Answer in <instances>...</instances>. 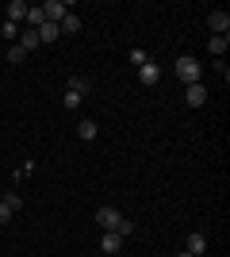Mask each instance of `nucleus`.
<instances>
[{
	"mask_svg": "<svg viewBox=\"0 0 230 257\" xmlns=\"http://www.w3.org/2000/svg\"><path fill=\"white\" fill-rule=\"evenodd\" d=\"M173 73L184 81V88H188V85H199V81H203V73H199V62L192 58V54H180V58H176V62H173Z\"/></svg>",
	"mask_w": 230,
	"mask_h": 257,
	"instance_id": "f257e3e1",
	"label": "nucleus"
},
{
	"mask_svg": "<svg viewBox=\"0 0 230 257\" xmlns=\"http://www.w3.org/2000/svg\"><path fill=\"white\" fill-rule=\"evenodd\" d=\"M43 16H46V23H62L69 16V4H66V0H46V4H43Z\"/></svg>",
	"mask_w": 230,
	"mask_h": 257,
	"instance_id": "f03ea898",
	"label": "nucleus"
},
{
	"mask_svg": "<svg viewBox=\"0 0 230 257\" xmlns=\"http://www.w3.org/2000/svg\"><path fill=\"white\" fill-rule=\"evenodd\" d=\"M100 249H104L108 257H115L123 249V238L115 234V230H100Z\"/></svg>",
	"mask_w": 230,
	"mask_h": 257,
	"instance_id": "7ed1b4c3",
	"label": "nucleus"
},
{
	"mask_svg": "<svg viewBox=\"0 0 230 257\" xmlns=\"http://www.w3.org/2000/svg\"><path fill=\"white\" fill-rule=\"evenodd\" d=\"M184 104L203 107V104H207V85H203V81H199V85H188L184 88Z\"/></svg>",
	"mask_w": 230,
	"mask_h": 257,
	"instance_id": "20e7f679",
	"label": "nucleus"
},
{
	"mask_svg": "<svg viewBox=\"0 0 230 257\" xmlns=\"http://www.w3.org/2000/svg\"><path fill=\"white\" fill-rule=\"evenodd\" d=\"M207 27L211 35H230V16L226 12H207Z\"/></svg>",
	"mask_w": 230,
	"mask_h": 257,
	"instance_id": "39448f33",
	"label": "nucleus"
},
{
	"mask_svg": "<svg viewBox=\"0 0 230 257\" xmlns=\"http://www.w3.org/2000/svg\"><path fill=\"white\" fill-rule=\"evenodd\" d=\"M27 8H31L27 0H8V16H4V20H8V23H20V27H23V20H27Z\"/></svg>",
	"mask_w": 230,
	"mask_h": 257,
	"instance_id": "423d86ee",
	"label": "nucleus"
},
{
	"mask_svg": "<svg viewBox=\"0 0 230 257\" xmlns=\"http://www.w3.org/2000/svg\"><path fill=\"white\" fill-rule=\"evenodd\" d=\"M119 219H123V215L115 211V207H100V211H96V226H100V230H115Z\"/></svg>",
	"mask_w": 230,
	"mask_h": 257,
	"instance_id": "0eeeda50",
	"label": "nucleus"
},
{
	"mask_svg": "<svg viewBox=\"0 0 230 257\" xmlns=\"http://www.w3.org/2000/svg\"><path fill=\"white\" fill-rule=\"evenodd\" d=\"M66 92H77V96L85 100L88 92H92V77H81V73H77V77H69V85H66Z\"/></svg>",
	"mask_w": 230,
	"mask_h": 257,
	"instance_id": "6e6552de",
	"label": "nucleus"
},
{
	"mask_svg": "<svg viewBox=\"0 0 230 257\" xmlns=\"http://www.w3.org/2000/svg\"><path fill=\"white\" fill-rule=\"evenodd\" d=\"M188 253H192V257L207 253V234H203V230H192V234H188Z\"/></svg>",
	"mask_w": 230,
	"mask_h": 257,
	"instance_id": "1a4fd4ad",
	"label": "nucleus"
},
{
	"mask_svg": "<svg viewBox=\"0 0 230 257\" xmlns=\"http://www.w3.org/2000/svg\"><path fill=\"white\" fill-rule=\"evenodd\" d=\"M138 81H142V85H157V81H161V69H157V62L138 65Z\"/></svg>",
	"mask_w": 230,
	"mask_h": 257,
	"instance_id": "9d476101",
	"label": "nucleus"
},
{
	"mask_svg": "<svg viewBox=\"0 0 230 257\" xmlns=\"http://www.w3.org/2000/svg\"><path fill=\"white\" fill-rule=\"evenodd\" d=\"M16 46H23L27 54L39 50V31H31V27H20V39H16Z\"/></svg>",
	"mask_w": 230,
	"mask_h": 257,
	"instance_id": "9b49d317",
	"label": "nucleus"
},
{
	"mask_svg": "<svg viewBox=\"0 0 230 257\" xmlns=\"http://www.w3.org/2000/svg\"><path fill=\"white\" fill-rule=\"evenodd\" d=\"M58 31H62V35H77V31H81V16H77V12H69L66 20L58 23Z\"/></svg>",
	"mask_w": 230,
	"mask_h": 257,
	"instance_id": "f8f14e48",
	"label": "nucleus"
},
{
	"mask_svg": "<svg viewBox=\"0 0 230 257\" xmlns=\"http://www.w3.org/2000/svg\"><path fill=\"white\" fill-rule=\"evenodd\" d=\"M226 46H230L226 35H211V39H207V50L215 54V58H222V54H226Z\"/></svg>",
	"mask_w": 230,
	"mask_h": 257,
	"instance_id": "ddd939ff",
	"label": "nucleus"
},
{
	"mask_svg": "<svg viewBox=\"0 0 230 257\" xmlns=\"http://www.w3.org/2000/svg\"><path fill=\"white\" fill-rule=\"evenodd\" d=\"M77 139L92 142V139H96V123H92V119H81V123H77Z\"/></svg>",
	"mask_w": 230,
	"mask_h": 257,
	"instance_id": "4468645a",
	"label": "nucleus"
},
{
	"mask_svg": "<svg viewBox=\"0 0 230 257\" xmlns=\"http://www.w3.org/2000/svg\"><path fill=\"white\" fill-rule=\"evenodd\" d=\"M58 39H62L58 23H43V27H39V43H58Z\"/></svg>",
	"mask_w": 230,
	"mask_h": 257,
	"instance_id": "2eb2a0df",
	"label": "nucleus"
},
{
	"mask_svg": "<svg viewBox=\"0 0 230 257\" xmlns=\"http://www.w3.org/2000/svg\"><path fill=\"white\" fill-rule=\"evenodd\" d=\"M4 204H8V211L16 215V211H23V196L20 192H8V196H4Z\"/></svg>",
	"mask_w": 230,
	"mask_h": 257,
	"instance_id": "dca6fc26",
	"label": "nucleus"
},
{
	"mask_svg": "<svg viewBox=\"0 0 230 257\" xmlns=\"http://www.w3.org/2000/svg\"><path fill=\"white\" fill-rule=\"evenodd\" d=\"M23 58H27V50H23V46H16V43H12V46H8V65H20Z\"/></svg>",
	"mask_w": 230,
	"mask_h": 257,
	"instance_id": "f3484780",
	"label": "nucleus"
},
{
	"mask_svg": "<svg viewBox=\"0 0 230 257\" xmlns=\"http://www.w3.org/2000/svg\"><path fill=\"white\" fill-rule=\"evenodd\" d=\"M146 62H150V54H146L142 46H134V50H131V65L138 69V65H146Z\"/></svg>",
	"mask_w": 230,
	"mask_h": 257,
	"instance_id": "a211bd4d",
	"label": "nucleus"
},
{
	"mask_svg": "<svg viewBox=\"0 0 230 257\" xmlns=\"http://www.w3.org/2000/svg\"><path fill=\"white\" fill-rule=\"evenodd\" d=\"M115 234H119V238L134 234V223H131V219H119V223H115Z\"/></svg>",
	"mask_w": 230,
	"mask_h": 257,
	"instance_id": "6ab92c4d",
	"label": "nucleus"
},
{
	"mask_svg": "<svg viewBox=\"0 0 230 257\" xmlns=\"http://www.w3.org/2000/svg\"><path fill=\"white\" fill-rule=\"evenodd\" d=\"M4 39L16 43V39H20V23H8V20H4Z\"/></svg>",
	"mask_w": 230,
	"mask_h": 257,
	"instance_id": "aec40b11",
	"label": "nucleus"
},
{
	"mask_svg": "<svg viewBox=\"0 0 230 257\" xmlns=\"http://www.w3.org/2000/svg\"><path fill=\"white\" fill-rule=\"evenodd\" d=\"M211 69H215V73H219V77H222V81H226V77H230V65H226V62H222V58H215V65H211Z\"/></svg>",
	"mask_w": 230,
	"mask_h": 257,
	"instance_id": "412c9836",
	"label": "nucleus"
},
{
	"mask_svg": "<svg viewBox=\"0 0 230 257\" xmlns=\"http://www.w3.org/2000/svg\"><path fill=\"white\" fill-rule=\"evenodd\" d=\"M66 107H69V111H77V107H81V96H77V92H66Z\"/></svg>",
	"mask_w": 230,
	"mask_h": 257,
	"instance_id": "4be33fe9",
	"label": "nucleus"
},
{
	"mask_svg": "<svg viewBox=\"0 0 230 257\" xmlns=\"http://www.w3.org/2000/svg\"><path fill=\"white\" fill-rule=\"evenodd\" d=\"M8 219H12V211H8V204L0 200V223H8Z\"/></svg>",
	"mask_w": 230,
	"mask_h": 257,
	"instance_id": "5701e85b",
	"label": "nucleus"
},
{
	"mask_svg": "<svg viewBox=\"0 0 230 257\" xmlns=\"http://www.w3.org/2000/svg\"><path fill=\"white\" fill-rule=\"evenodd\" d=\"M176 257H192V253H188V249H184V253H176Z\"/></svg>",
	"mask_w": 230,
	"mask_h": 257,
	"instance_id": "b1692460",
	"label": "nucleus"
}]
</instances>
